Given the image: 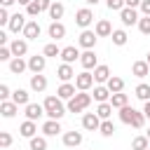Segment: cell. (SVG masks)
<instances>
[{
  "label": "cell",
  "mask_w": 150,
  "mask_h": 150,
  "mask_svg": "<svg viewBox=\"0 0 150 150\" xmlns=\"http://www.w3.org/2000/svg\"><path fill=\"white\" fill-rule=\"evenodd\" d=\"M26 16L23 14H12V19H9V23H7V28L12 30V33H23V28H26Z\"/></svg>",
  "instance_id": "9c48e42d"
},
{
  "label": "cell",
  "mask_w": 150,
  "mask_h": 150,
  "mask_svg": "<svg viewBox=\"0 0 150 150\" xmlns=\"http://www.w3.org/2000/svg\"><path fill=\"white\" fill-rule=\"evenodd\" d=\"M40 33H42V28H40V23H38L35 19H30V21L26 23V28H23V38H26V40H38Z\"/></svg>",
  "instance_id": "30bf717a"
},
{
  "label": "cell",
  "mask_w": 150,
  "mask_h": 150,
  "mask_svg": "<svg viewBox=\"0 0 150 150\" xmlns=\"http://www.w3.org/2000/svg\"><path fill=\"white\" fill-rule=\"evenodd\" d=\"M63 12H66L63 2H52V7H49V19H52V21H59V19L63 16Z\"/></svg>",
  "instance_id": "d6a6232c"
},
{
  "label": "cell",
  "mask_w": 150,
  "mask_h": 150,
  "mask_svg": "<svg viewBox=\"0 0 150 150\" xmlns=\"http://www.w3.org/2000/svg\"><path fill=\"white\" fill-rule=\"evenodd\" d=\"M42 54H45V56H52V59H56V56H61V49H59V45H56V42H49V45H45Z\"/></svg>",
  "instance_id": "74e56055"
},
{
  "label": "cell",
  "mask_w": 150,
  "mask_h": 150,
  "mask_svg": "<svg viewBox=\"0 0 150 150\" xmlns=\"http://www.w3.org/2000/svg\"><path fill=\"white\" fill-rule=\"evenodd\" d=\"M141 2H143V0H124V5H127V7H131V9L141 7Z\"/></svg>",
  "instance_id": "c3c4849f"
},
{
  "label": "cell",
  "mask_w": 150,
  "mask_h": 150,
  "mask_svg": "<svg viewBox=\"0 0 150 150\" xmlns=\"http://www.w3.org/2000/svg\"><path fill=\"white\" fill-rule=\"evenodd\" d=\"M110 77H112V75H110V68H108V66H103V63H101V66H96V68H94V80H96L98 84H105Z\"/></svg>",
  "instance_id": "ffe728a7"
},
{
  "label": "cell",
  "mask_w": 150,
  "mask_h": 150,
  "mask_svg": "<svg viewBox=\"0 0 150 150\" xmlns=\"http://www.w3.org/2000/svg\"><path fill=\"white\" fill-rule=\"evenodd\" d=\"M26 68H28V61H23V56H14L9 61V73L12 75H21Z\"/></svg>",
  "instance_id": "d6986e66"
},
{
  "label": "cell",
  "mask_w": 150,
  "mask_h": 150,
  "mask_svg": "<svg viewBox=\"0 0 150 150\" xmlns=\"http://www.w3.org/2000/svg\"><path fill=\"white\" fill-rule=\"evenodd\" d=\"M59 131H61L59 120H47V122L42 124V134H45V136H56Z\"/></svg>",
  "instance_id": "83f0119b"
},
{
  "label": "cell",
  "mask_w": 150,
  "mask_h": 150,
  "mask_svg": "<svg viewBox=\"0 0 150 150\" xmlns=\"http://www.w3.org/2000/svg\"><path fill=\"white\" fill-rule=\"evenodd\" d=\"M143 112H145V117L150 120V101H148V103H143Z\"/></svg>",
  "instance_id": "681fc988"
},
{
  "label": "cell",
  "mask_w": 150,
  "mask_h": 150,
  "mask_svg": "<svg viewBox=\"0 0 150 150\" xmlns=\"http://www.w3.org/2000/svg\"><path fill=\"white\" fill-rule=\"evenodd\" d=\"M56 77H59L61 82H70V80L75 77V70H73V66H70V63H61V66L56 68Z\"/></svg>",
  "instance_id": "e0dca14e"
},
{
  "label": "cell",
  "mask_w": 150,
  "mask_h": 150,
  "mask_svg": "<svg viewBox=\"0 0 150 150\" xmlns=\"http://www.w3.org/2000/svg\"><path fill=\"white\" fill-rule=\"evenodd\" d=\"M110 89L105 87V84H98V87H94V101L96 103H108L110 101Z\"/></svg>",
  "instance_id": "44dd1931"
},
{
  "label": "cell",
  "mask_w": 150,
  "mask_h": 150,
  "mask_svg": "<svg viewBox=\"0 0 150 150\" xmlns=\"http://www.w3.org/2000/svg\"><path fill=\"white\" fill-rule=\"evenodd\" d=\"M45 66H47V56H45V54H35V56H30V59H28V70H30L33 75L42 73V70H45Z\"/></svg>",
  "instance_id": "8992f818"
},
{
  "label": "cell",
  "mask_w": 150,
  "mask_h": 150,
  "mask_svg": "<svg viewBox=\"0 0 150 150\" xmlns=\"http://www.w3.org/2000/svg\"><path fill=\"white\" fill-rule=\"evenodd\" d=\"M110 105L117 108V110H122L124 105H129V96L122 94V91H120V94H112V96H110Z\"/></svg>",
  "instance_id": "f546056e"
},
{
  "label": "cell",
  "mask_w": 150,
  "mask_h": 150,
  "mask_svg": "<svg viewBox=\"0 0 150 150\" xmlns=\"http://www.w3.org/2000/svg\"><path fill=\"white\" fill-rule=\"evenodd\" d=\"M28 145L30 150H47V136H33L28 138Z\"/></svg>",
  "instance_id": "e575fe53"
},
{
  "label": "cell",
  "mask_w": 150,
  "mask_h": 150,
  "mask_svg": "<svg viewBox=\"0 0 150 150\" xmlns=\"http://www.w3.org/2000/svg\"><path fill=\"white\" fill-rule=\"evenodd\" d=\"M105 87L110 89V94H120V91L124 89V80H122V77H117V75H112V77L105 82Z\"/></svg>",
  "instance_id": "f1b7e54d"
},
{
  "label": "cell",
  "mask_w": 150,
  "mask_h": 150,
  "mask_svg": "<svg viewBox=\"0 0 150 150\" xmlns=\"http://www.w3.org/2000/svg\"><path fill=\"white\" fill-rule=\"evenodd\" d=\"M131 73L136 75V77H145V75H150V66H148V61H134V66H131Z\"/></svg>",
  "instance_id": "484cf974"
},
{
  "label": "cell",
  "mask_w": 150,
  "mask_h": 150,
  "mask_svg": "<svg viewBox=\"0 0 150 150\" xmlns=\"http://www.w3.org/2000/svg\"><path fill=\"white\" fill-rule=\"evenodd\" d=\"M35 5H38V9H40V12H49L52 0H35Z\"/></svg>",
  "instance_id": "f6af8a7d"
},
{
  "label": "cell",
  "mask_w": 150,
  "mask_h": 150,
  "mask_svg": "<svg viewBox=\"0 0 150 150\" xmlns=\"http://www.w3.org/2000/svg\"><path fill=\"white\" fill-rule=\"evenodd\" d=\"M94 33H96L98 38H108V35H112V26H110V21H108V19H101V21H96V28H94Z\"/></svg>",
  "instance_id": "7402d4cb"
},
{
  "label": "cell",
  "mask_w": 150,
  "mask_h": 150,
  "mask_svg": "<svg viewBox=\"0 0 150 150\" xmlns=\"http://www.w3.org/2000/svg\"><path fill=\"white\" fill-rule=\"evenodd\" d=\"M145 136H148V138H150V129H148V131H145Z\"/></svg>",
  "instance_id": "9f6ffc18"
},
{
  "label": "cell",
  "mask_w": 150,
  "mask_h": 150,
  "mask_svg": "<svg viewBox=\"0 0 150 150\" xmlns=\"http://www.w3.org/2000/svg\"><path fill=\"white\" fill-rule=\"evenodd\" d=\"M105 5H108V9H112V12H122V9L127 7V5H124V0H108Z\"/></svg>",
  "instance_id": "60d3db41"
},
{
  "label": "cell",
  "mask_w": 150,
  "mask_h": 150,
  "mask_svg": "<svg viewBox=\"0 0 150 150\" xmlns=\"http://www.w3.org/2000/svg\"><path fill=\"white\" fill-rule=\"evenodd\" d=\"M136 108H131V105H124L122 110H120V120L124 122V124H134V120H136Z\"/></svg>",
  "instance_id": "4316f807"
},
{
  "label": "cell",
  "mask_w": 150,
  "mask_h": 150,
  "mask_svg": "<svg viewBox=\"0 0 150 150\" xmlns=\"http://www.w3.org/2000/svg\"><path fill=\"white\" fill-rule=\"evenodd\" d=\"M80 56H82V54H80V49H77V47H73V45L61 49V59H63V63H70V66H73L75 61H80Z\"/></svg>",
  "instance_id": "4fadbf2b"
},
{
  "label": "cell",
  "mask_w": 150,
  "mask_h": 150,
  "mask_svg": "<svg viewBox=\"0 0 150 150\" xmlns=\"http://www.w3.org/2000/svg\"><path fill=\"white\" fill-rule=\"evenodd\" d=\"M9 19H12V16L7 14V9H5V7H0V23H2V26H7V23H9Z\"/></svg>",
  "instance_id": "bcb514c9"
},
{
  "label": "cell",
  "mask_w": 150,
  "mask_h": 150,
  "mask_svg": "<svg viewBox=\"0 0 150 150\" xmlns=\"http://www.w3.org/2000/svg\"><path fill=\"white\" fill-rule=\"evenodd\" d=\"M148 150H150V148H148Z\"/></svg>",
  "instance_id": "6f0895ef"
},
{
  "label": "cell",
  "mask_w": 150,
  "mask_h": 150,
  "mask_svg": "<svg viewBox=\"0 0 150 150\" xmlns=\"http://www.w3.org/2000/svg\"><path fill=\"white\" fill-rule=\"evenodd\" d=\"M14 2H16V0H0V5H2V7H5V9H7V7H9V5H14Z\"/></svg>",
  "instance_id": "f907efd6"
},
{
  "label": "cell",
  "mask_w": 150,
  "mask_h": 150,
  "mask_svg": "<svg viewBox=\"0 0 150 150\" xmlns=\"http://www.w3.org/2000/svg\"><path fill=\"white\" fill-rule=\"evenodd\" d=\"M84 2H87V5H96L98 0H84Z\"/></svg>",
  "instance_id": "db71d44e"
},
{
  "label": "cell",
  "mask_w": 150,
  "mask_h": 150,
  "mask_svg": "<svg viewBox=\"0 0 150 150\" xmlns=\"http://www.w3.org/2000/svg\"><path fill=\"white\" fill-rule=\"evenodd\" d=\"M96 115H98L101 120H110V115H112V105H110V101H108V103H98Z\"/></svg>",
  "instance_id": "8d00e7d4"
},
{
  "label": "cell",
  "mask_w": 150,
  "mask_h": 150,
  "mask_svg": "<svg viewBox=\"0 0 150 150\" xmlns=\"http://www.w3.org/2000/svg\"><path fill=\"white\" fill-rule=\"evenodd\" d=\"M94 73H89V70H82V73H77L75 75V87H77V91H87V89H91L94 87Z\"/></svg>",
  "instance_id": "3957f363"
},
{
  "label": "cell",
  "mask_w": 150,
  "mask_h": 150,
  "mask_svg": "<svg viewBox=\"0 0 150 150\" xmlns=\"http://www.w3.org/2000/svg\"><path fill=\"white\" fill-rule=\"evenodd\" d=\"M112 45H117V47H124L127 45V40H129V35H127V30H122V28H117V30H112Z\"/></svg>",
  "instance_id": "836d02e7"
},
{
  "label": "cell",
  "mask_w": 150,
  "mask_h": 150,
  "mask_svg": "<svg viewBox=\"0 0 150 150\" xmlns=\"http://www.w3.org/2000/svg\"><path fill=\"white\" fill-rule=\"evenodd\" d=\"M16 2H19V5H26V7H28V5L33 2V0H16Z\"/></svg>",
  "instance_id": "f5cc1de1"
},
{
  "label": "cell",
  "mask_w": 150,
  "mask_h": 150,
  "mask_svg": "<svg viewBox=\"0 0 150 150\" xmlns=\"http://www.w3.org/2000/svg\"><path fill=\"white\" fill-rule=\"evenodd\" d=\"M98 131H101V136L110 138V136L115 134V124H112L110 120H103V122H101V129H98Z\"/></svg>",
  "instance_id": "f35d334b"
},
{
  "label": "cell",
  "mask_w": 150,
  "mask_h": 150,
  "mask_svg": "<svg viewBox=\"0 0 150 150\" xmlns=\"http://www.w3.org/2000/svg\"><path fill=\"white\" fill-rule=\"evenodd\" d=\"M82 143V131H66L63 134V145L66 148H77Z\"/></svg>",
  "instance_id": "ac0fdd59"
},
{
  "label": "cell",
  "mask_w": 150,
  "mask_h": 150,
  "mask_svg": "<svg viewBox=\"0 0 150 150\" xmlns=\"http://www.w3.org/2000/svg\"><path fill=\"white\" fill-rule=\"evenodd\" d=\"M12 145V136L7 131H0V148H9Z\"/></svg>",
  "instance_id": "7bdbcfd3"
},
{
  "label": "cell",
  "mask_w": 150,
  "mask_h": 150,
  "mask_svg": "<svg viewBox=\"0 0 150 150\" xmlns=\"http://www.w3.org/2000/svg\"><path fill=\"white\" fill-rule=\"evenodd\" d=\"M91 98H94L91 94H87V91H77V94L68 101V105H66V108H68V112H82L84 108H89V105H91Z\"/></svg>",
  "instance_id": "7a4b0ae2"
},
{
  "label": "cell",
  "mask_w": 150,
  "mask_h": 150,
  "mask_svg": "<svg viewBox=\"0 0 150 150\" xmlns=\"http://www.w3.org/2000/svg\"><path fill=\"white\" fill-rule=\"evenodd\" d=\"M75 89H77L75 84H70V82H61V87L56 89V96H59L61 101H70V98H73V96L77 94Z\"/></svg>",
  "instance_id": "5bb4252c"
},
{
  "label": "cell",
  "mask_w": 150,
  "mask_h": 150,
  "mask_svg": "<svg viewBox=\"0 0 150 150\" xmlns=\"http://www.w3.org/2000/svg\"><path fill=\"white\" fill-rule=\"evenodd\" d=\"M96 38H98V35H96L94 30H89V28H87V30H82V33H80V40H77V42H80V47H84V49H94Z\"/></svg>",
  "instance_id": "8fae6325"
},
{
  "label": "cell",
  "mask_w": 150,
  "mask_h": 150,
  "mask_svg": "<svg viewBox=\"0 0 150 150\" xmlns=\"http://www.w3.org/2000/svg\"><path fill=\"white\" fill-rule=\"evenodd\" d=\"M9 49H12L14 56H26V52H28V40H26V38H16V40L9 42Z\"/></svg>",
  "instance_id": "7c38bea8"
},
{
  "label": "cell",
  "mask_w": 150,
  "mask_h": 150,
  "mask_svg": "<svg viewBox=\"0 0 150 150\" xmlns=\"http://www.w3.org/2000/svg\"><path fill=\"white\" fill-rule=\"evenodd\" d=\"M5 42H7V35H5V33H2V30H0V45H2V47H5Z\"/></svg>",
  "instance_id": "816d5d0a"
},
{
  "label": "cell",
  "mask_w": 150,
  "mask_h": 150,
  "mask_svg": "<svg viewBox=\"0 0 150 150\" xmlns=\"http://www.w3.org/2000/svg\"><path fill=\"white\" fill-rule=\"evenodd\" d=\"M19 134H21L23 138H33V136L38 134V124H35V122H30V120H26V122H21Z\"/></svg>",
  "instance_id": "d4e9b609"
},
{
  "label": "cell",
  "mask_w": 150,
  "mask_h": 150,
  "mask_svg": "<svg viewBox=\"0 0 150 150\" xmlns=\"http://www.w3.org/2000/svg\"><path fill=\"white\" fill-rule=\"evenodd\" d=\"M12 59H14L12 49L9 47H0V61H12Z\"/></svg>",
  "instance_id": "b9f144b4"
},
{
  "label": "cell",
  "mask_w": 150,
  "mask_h": 150,
  "mask_svg": "<svg viewBox=\"0 0 150 150\" xmlns=\"http://www.w3.org/2000/svg\"><path fill=\"white\" fill-rule=\"evenodd\" d=\"M42 115H45V105H40V103H28V105H26V120L35 122V120H40Z\"/></svg>",
  "instance_id": "2e32d148"
},
{
  "label": "cell",
  "mask_w": 150,
  "mask_h": 150,
  "mask_svg": "<svg viewBox=\"0 0 150 150\" xmlns=\"http://www.w3.org/2000/svg\"><path fill=\"white\" fill-rule=\"evenodd\" d=\"M145 61H148V66H150V52H148V56H145Z\"/></svg>",
  "instance_id": "11a10c76"
},
{
  "label": "cell",
  "mask_w": 150,
  "mask_h": 150,
  "mask_svg": "<svg viewBox=\"0 0 150 150\" xmlns=\"http://www.w3.org/2000/svg\"><path fill=\"white\" fill-rule=\"evenodd\" d=\"M120 21H122V26H134V23H138V21H141V16H138V12H136V9L124 7V9L120 12Z\"/></svg>",
  "instance_id": "52a82bcc"
},
{
  "label": "cell",
  "mask_w": 150,
  "mask_h": 150,
  "mask_svg": "<svg viewBox=\"0 0 150 150\" xmlns=\"http://www.w3.org/2000/svg\"><path fill=\"white\" fill-rule=\"evenodd\" d=\"M42 105H45V115H47L49 120H61V117L68 112V108L63 105V101H61L59 96H47Z\"/></svg>",
  "instance_id": "6da1fadb"
},
{
  "label": "cell",
  "mask_w": 150,
  "mask_h": 150,
  "mask_svg": "<svg viewBox=\"0 0 150 150\" xmlns=\"http://www.w3.org/2000/svg\"><path fill=\"white\" fill-rule=\"evenodd\" d=\"M16 110H19V105H16L14 101H2V103H0V112H2V117H14Z\"/></svg>",
  "instance_id": "4dcf8cb0"
},
{
  "label": "cell",
  "mask_w": 150,
  "mask_h": 150,
  "mask_svg": "<svg viewBox=\"0 0 150 150\" xmlns=\"http://www.w3.org/2000/svg\"><path fill=\"white\" fill-rule=\"evenodd\" d=\"M80 63H82V68H84V70H91V68H96V66H98L96 52H94V49H84V52H82V56H80Z\"/></svg>",
  "instance_id": "ba28073f"
},
{
  "label": "cell",
  "mask_w": 150,
  "mask_h": 150,
  "mask_svg": "<svg viewBox=\"0 0 150 150\" xmlns=\"http://www.w3.org/2000/svg\"><path fill=\"white\" fill-rule=\"evenodd\" d=\"M134 94H136V98H141L143 103H148L150 101V84H145V82H141L136 89H134Z\"/></svg>",
  "instance_id": "1f68e13d"
},
{
  "label": "cell",
  "mask_w": 150,
  "mask_h": 150,
  "mask_svg": "<svg viewBox=\"0 0 150 150\" xmlns=\"http://www.w3.org/2000/svg\"><path fill=\"white\" fill-rule=\"evenodd\" d=\"M101 122H103V120H101L96 112H84V115H82V127H84L87 131H98V129H101Z\"/></svg>",
  "instance_id": "5b68a950"
},
{
  "label": "cell",
  "mask_w": 150,
  "mask_h": 150,
  "mask_svg": "<svg viewBox=\"0 0 150 150\" xmlns=\"http://www.w3.org/2000/svg\"><path fill=\"white\" fill-rule=\"evenodd\" d=\"M47 33H49V38L56 42V40L66 38V26H63L61 21H52V23H49V28H47Z\"/></svg>",
  "instance_id": "9a60e30c"
},
{
  "label": "cell",
  "mask_w": 150,
  "mask_h": 150,
  "mask_svg": "<svg viewBox=\"0 0 150 150\" xmlns=\"http://www.w3.org/2000/svg\"><path fill=\"white\" fill-rule=\"evenodd\" d=\"M150 148V138L148 136H136L131 141V150H148Z\"/></svg>",
  "instance_id": "d590c367"
},
{
  "label": "cell",
  "mask_w": 150,
  "mask_h": 150,
  "mask_svg": "<svg viewBox=\"0 0 150 150\" xmlns=\"http://www.w3.org/2000/svg\"><path fill=\"white\" fill-rule=\"evenodd\" d=\"M9 96H12L9 87L7 84H0V101H9Z\"/></svg>",
  "instance_id": "ee69618b"
},
{
  "label": "cell",
  "mask_w": 150,
  "mask_h": 150,
  "mask_svg": "<svg viewBox=\"0 0 150 150\" xmlns=\"http://www.w3.org/2000/svg\"><path fill=\"white\" fill-rule=\"evenodd\" d=\"M9 101H14L16 105H28V103H30V94H28L26 89H14Z\"/></svg>",
  "instance_id": "cb8c5ba5"
},
{
  "label": "cell",
  "mask_w": 150,
  "mask_h": 150,
  "mask_svg": "<svg viewBox=\"0 0 150 150\" xmlns=\"http://www.w3.org/2000/svg\"><path fill=\"white\" fill-rule=\"evenodd\" d=\"M30 89L33 91H45L47 89V77L42 75V73H38V75H30Z\"/></svg>",
  "instance_id": "603a6c76"
},
{
  "label": "cell",
  "mask_w": 150,
  "mask_h": 150,
  "mask_svg": "<svg viewBox=\"0 0 150 150\" xmlns=\"http://www.w3.org/2000/svg\"><path fill=\"white\" fill-rule=\"evenodd\" d=\"M138 30H141L143 35H150V16H141V21H138Z\"/></svg>",
  "instance_id": "ab89813d"
},
{
  "label": "cell",
  "mask_w": 150,
  "mask_h": 150,
  "mask_svg": "<svg viewBox=\"0 0 150 150\" xmlns=\"http://www.w3.org/2000/svg\"><path fill=\"white\" fill-rule=\"evenodd\" d=\"M91 21H94V12L89 9V7H82V9H77L75 12V23L80 26V28H89L91 26Z\"/></svg>",
  "instance_id": "277c9868"
},
{
  "label": "cell",
  "mask_w": 150,
  "mask_h": 150,
  "mask_svg": "<svg viewBox=\"0 0 150 150\" xmlns=\"http://www.w3.org/2000/svg\"><path fill=\"white\" fill-rule=\"evenodd\" d=\"M141 12H143V16H150V0L141 2Z\"/></svg>",
  "instance_id": "7dc6e473"
}]
</instances>
